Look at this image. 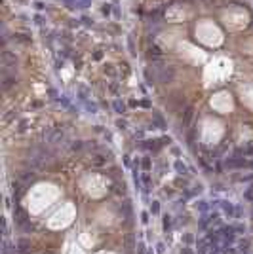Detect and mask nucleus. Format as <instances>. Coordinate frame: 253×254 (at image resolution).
<instances>
[{
    "mask_svg": "<svg viewBox=\"0 0 253 254\" xmlns=\"http://www.w3.org/2000/svg\"><path fill=\"white\" fill-rule=\"evenodd\" d=\"M221 209H223L225 216H229V218H234L236 214V207L230 203V201H221Z\"/></svg>",
    "mask_w": 253,
    "mask_h": 254,
    "instance_id": "obj_3",
    "label": "nucleus"
},
{
    "mask_svg": "<svg viewBox=\"0 0 253 254\" xmlns=\"http://www.w3.org/2000/svg\"><path fill=\"white\" fill-rule=\"evenodd\" d=\"M211 224V218H209V214H204L202 218H200V222H198V230H208V226Z\"/></svg>",
    "mask_w": 253,
    "mask_h": 254,
    "instance_id": "obj_6",
    "label": "nucleus"
},
{
    "mask_svg": "<svg viewBox=\"0 0 253 254\" xmlns=\"http://www.w3.org/2000/svg\"><path fill=\"white\" fill-rule=\"evenodd\" d=\"M183 241H185V245H187V247H188V245H190V243H192V241H194V237H192V235H190V233H185V235H183Z\"/></svg>",
    "mask_w": 253,
    "mask_h": 254,
    "instance_id": "obj_11",
    "label": "nucleus"
},
{
    "mask_svg": "<svg viewBox=\"0 0 253 254\" xmlns=\"http://www.w3.org/2000/svg\"><path fill=\"white\" fill-rule=\"evenodd\" d=\"M148 220H151V218H148V212L145 211L143 214H141V222H143V224H148Z\"/></svg>",
    "mask_w": 253,
    "mask_h": 254,
    "instance_id": "obj_16",
    "label": "nucleus"
},
{
    "mask_svg": "<svg viewBox=\"0 0 253 254\" xmlns=\"http://www.w3.org/2000/svg\"><path fill=\"white\" fill-rule=\"evenodd\" d=\"M196 209H198L200 212H208L209 211V203L208 201H198V203H196Z\"/></svg>",
    "mask_w": 253,
    "mask_h": 254,
    "instance_id": "obj_7",
    "label": "nucleus"
},
{
    "mask_svg": "<svg viewBox=\"0 0 253 254\" xmlns=\"http://www.w3.org/2000/svg\"><path fill=\"white\" fill-rule=\"evenodd\" d=\"M221 235H223V241L226 245H232L236 241V227L234 226H223L221 227Z\"/></svg>",
    "mask_w": 253,
    "mask_h": 254,
    "instance_id": "obj_2",
    "label": "nucleus"
},
{
    "mask_svg": "<svg viewBox=\"0 0 253 254\" xmlns=\"http://www.w3.org/2000/svg\"><path fill=\"white\" fill-rule=\"evenodd\" d=\"M137 252H139V254H147V248H145V243H143V241H139V245H137Z\"/></svg>",
    "mask_w": 253,
    "mask_h": 254,
    "instance_id": "obj_14",
    "label": "nucleus"
},
{
    "mask_svg": "<svg viewBox=\"0 0 253 254\" xmlns=\"http://www.w3.org/2000/svg\"><path fill=\"white\" fill-rule=\"evenodd\" d=\"M171 226H173V218H171L169 214H164V218H162V227H164V231H166V233H169Z\"/></svg>",
    "mask_w": 253,
    "mask_h": 254,
    "instance_id": "obj_4",
    "label": "nucleus"
},
{
    "mask_svg": "<svg viewBox=\"0 0 253 254\" xmlns=\"http://www.w3.org/2000/svg\"><path fill=\"white\" fill-rule=\"evenodd\" d=\"M234 227H236V233H244L246 231V226L240 224V222H238V224H234Z\"/></svg>",
    "mask_w": 253,
    "mask_h": 254,
    "instance_id": "obj_15",
    "label": "nucleus"
},
{
    "mask_svg": "<svg viewBox=\"0 0 253 254\" xmlns=\"http://www.w3.org/2000/svg\"><path fill=\"white\" fill-rule=\"evenodd\" d=\"M13 222H15V226H17L19 230H21V227L27 224V222H30L29 214H27V211L21 209L19 205H15V209H13Z\"/></svg>",
    "mask_w": 253,
    "mask_h": 254,
    "instance_id": "obj_1",
    "label": "nucleus"
},
{
    "mask_svg": "<svg viewBox=\"0 0 253 254\" xmlns=\"http://www.w3.org/2000/svg\"><path fill=\"white\" fill-rule=\"evenodd\" d=\"M151 212H152L154 216L160 214V203H158V201H152V203H151Z\"/></svg>",
    "mask_w": 253,
    "mask_h": 254,
    "instance_id": "obj_9",
    "label": "nucleus"
},
{
    "mask_svg": "<svg viewBox=\"0 0 253 254\" xmlns=\"http://www.w3.org/2000/svg\"><path fill=\"white\" fill-rule=\"evenodd\" d=\"M221 252H223V254H238V252H236V248H232L230 245H226V243L223 245V248H221Z\"/></svg>",
    "mask_w": 253,
    "mask_h": 254,
    "instance_id": "obj_8",
    "label": "nucleus"
},
{
    "mask_svg": "<svg viewBox=\"0 0 253 254\" xmlns=\"http://www.w3.org/2000/svg\"><path fill=\"white\" fill-rule=\"evenodd\" d=\"M29 247H30V243H29L27 239H19V241H17V252H19V254H25V252L29 250Z\"/></svg>",
    "mask_w": 253,
    "mask_h": 254,
    "instance_id": "obj_5",
    "label": "nucleus"
},
{
    "mask_svg": "<svg viewBox=\"0 0 253 254\" xmlns=\"http://www.w3.org/2000/svg\"><path fill=\"white\" fill-rule=\"evenodd\" d=\"M175 169H177L181 174H183V173H187V167H185V165L181 163V161H177V163H175Z\"/></svg>",
    "mask_w": 253,
    "mask_h": 254,
    "instance_id": "obj_12",
    "label": "nucleus"
},
{
    "mask_svg": "<svg viewBox=\"0 0 253 254\" xmlns=\"http://www.w3.org/2000/svg\"><path fill=\"white\" fill-rule=\"evenodd\" d=\"M93 165H95V167H101V165H105V158H101V155H95Z\"/></svg>",
    "mask_w": 253,
    "mask_h": 254,
    "instance_id": "obj_10",
    "label": "nucleus"
},
{
    "mask_svg": "<svg viewBox=\"0 0 253 254\" xmlns=\"http://www.w3.org/2000/svg\"><path fill=\"white\" fill-rule=\"evenodd\" d=\"M156 252H158V254H164V252H166V245H164L162 241H160L158 245H156Z\"/></svg>",
    "mask_w": 253,
    "mask_h": 254,
    "instance_id": "obj_13",
    "label": "nucleus"
},
{
    "mask_svg": "<svg viewBox=\"0 0 253 254\" xmlns=\"http://www.w3.org/2000/svg\"><path fill=\"white\" fill-rule=\"evenodd\" d=\"M147 254H154V252H152V248H148V250H147Z\"/></svg>",
    "mask_w": 253,
    "mask_h": 254,
    "instance_id": "obj_18",
    "label": "nucleus"
},
{
    "mask_svg": "<svg viewBox=\"0 0 253 254\" xmlns=\"http://www.w3.org/2000/svg\"><path fill=\"white\" fill-rule=\"evenodd\" d=\"M181 254H194V252H192V248H190V247H183Z\"/></svg>",
    "mask_w": 253,
    "mask_h": 254,
    "instance_id": "obj_17",
    "label": "nucleus"
},
{
    "mask_svg": "<svg viewBox=\"0 0 253 254\" xmlns=\"http://www.w3.org/2000/svg\"><path fill=\"white\" fill-rule=\"evenodd\" d=\"M251 216H253V212H251Z\"/></svg>",
    "mask_w": 253,
    "mask_h": 254,
    "instance_id": "obj_19",
    "label": "nucleus"
}]
</instances>
